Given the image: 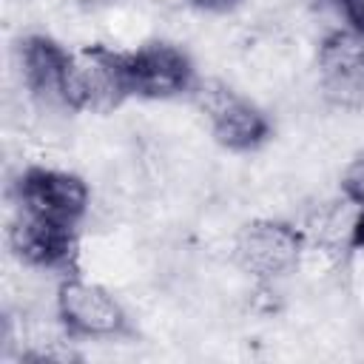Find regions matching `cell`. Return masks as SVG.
Segmentation results:
<instances>
[{"mask_svg":"<svg viewBox=\"0 0 364 364\" xmlns=\"http://www.w3.org/2000/svg\"><path fill=\"white\" fill-rule=\"evenodd\" d=\"M341 188H344L347 202H350L353 208L364 210V156H361V159H355V162L347 168Z\"/></svg>","mask_w":364,"mask_h":364,"instance_id":"cell-10","label":"cell"},{"mask_svg":"<svg viewBox=\"0 0 364 364\" xmlns=\"http://www.w3.org/2000/svg\"><path fill=\"white\" fill-rule=\"evenodd\" d=\"M341 6H344V14H347L353 31L364 34V0H341Z\"/></svg>","mask_w":364,"mask_h":364,"instance_id":"cell-11","label":"cell"},{"mask_svg":"<svg viewBox=\"0 0 364 364\" xmlns=\"http://www.w3.org/2000/svg\"><path fill=\"white\" fill-rule=\"evenodd\" d=\"M57 313L71 336L105 338L125 327L122 307L102 287L82 279H65L57 290Z\"/></svg>","mask_w":364,"mask_h":364,"instance_id":"cell-4","label":"cell"},{"mask_svg":"<svg viewBox=\"0 0 364 364\" xmlns=\"http://www.w3.org/2000/svg\"><path fill=\"white\" fill-rule=\"evenodd\" d=\"M11 247L37 267L68 270L77 259V233L74 225L48 222L23 213V219L11 228Z\"/></svg>","mask_w":364,"mask_h":364,"instance_id":"cell-8","label":"cell"},{"mask_svg":"<svg viewBox=\"0 0 364 364\" xmlns=\"http://www.w3.org/2000/svg\"><path fill=\"white\" fill-rule=\"evenodd\" d=\"M196 6H202V9H210V11H222V9H228V6H233L236 0H193Z\"/></svg>","mask_w":364,"mask_h":364,"instance_id":"cell-12","label":"cell"},{"mask_svg":"<svg viewBox=\"0 0 364 364\" xmlns=\"http://www.w3.org/2000/svg\"><path fill=\"white\" fill-rule=\"evenodd\" d=\"M128 97L122 51H111L105 46L82 48L71 54V71L65 85V105L108 111Z\"/></svg>","mask_w":364,"mask_h":364,"instance_id":"cell-1","label":"cell"},{"mask_svg":"<svg viewBox=\"0 0 364 364\" xmlns=\"http://www.w3.org/2000/svg\"><path fill=\"white\" fill-rule=\"evenodd\" d=\"M20 57H23L26 85L34 91V97L48 100V102H65L71 54L57 40L46 34H34L23 40Z\"/></svg>","mask_w":364,"mask_h":364,"instance_id":"cell-9","label":"cell"},{"mask_svg":"<svg viewBox=\"0 0 364 364\" xmlns=\"http://www.w3.org/2000/svg\"><path fill=\"white\" fill-rule=\"evenodd\" d=\"M202 108L210 117L216 142L230 151H250L267 136L264 114L219 82H208L202 88Z\"/></svg>","mask_w":364,"mask_h":364,"instance_id":"cell-6","label":"cell"},{"mask_svg":"<svg viewBox=\"0 0 364 364\" xmlns=\"http://www.w3.org/2000/svg\"><path fill=\"white\" fill-rule=\"evenodd\" d=\"M318 71L327 97L336 105H364V34L333 31L318 48Z\"/></svg>","mask_w":364,"mask_h":364,"instance_id":"cell-5","label":"cell"},{"mask_svg":"<svg viewBox=\"0 0 364 364\" xmlns=\"http://www.w3.org/2000/svg\"><path fill=\"white\" fill-rule=\"evenodd\" d=\"M301 256V233L284 222H253L236 239L239 264L262 279L290 270Z\"/></svg>","mask_w":364,"mask_h":364,"instance_id":"cell-7","label":"cell"},{"mask_svg":"<svg viewBox=\"0 0 364 364\" xmlns=\"http://www.w3.org/2000/svg\"><path fill=\"white\" fill-rule=\"evenodd\" d=\"M17 199L23 213L74 225L82 219L88 208V188L80 176L51 171V168H28L17 182Z\"/></svg>","mask_w":364,"mask_h":364,"instance_id":"cell-2","label":"cell"},{"mask_svg":"<svg viewBox=\"0 0 364 364\" xmlns=\"http://www.w3.org/2000/svg\"><path fill=\"white\" fill-rule=\"evenodd\" d=\"M128 94L136 97H173L191 88L193 65L185 51L168 43H151L122 54Z\"/></svg>","mask_w":364,"mask_h":364,"instance_id":"cell-3","label":"cell"}]
</instances>
